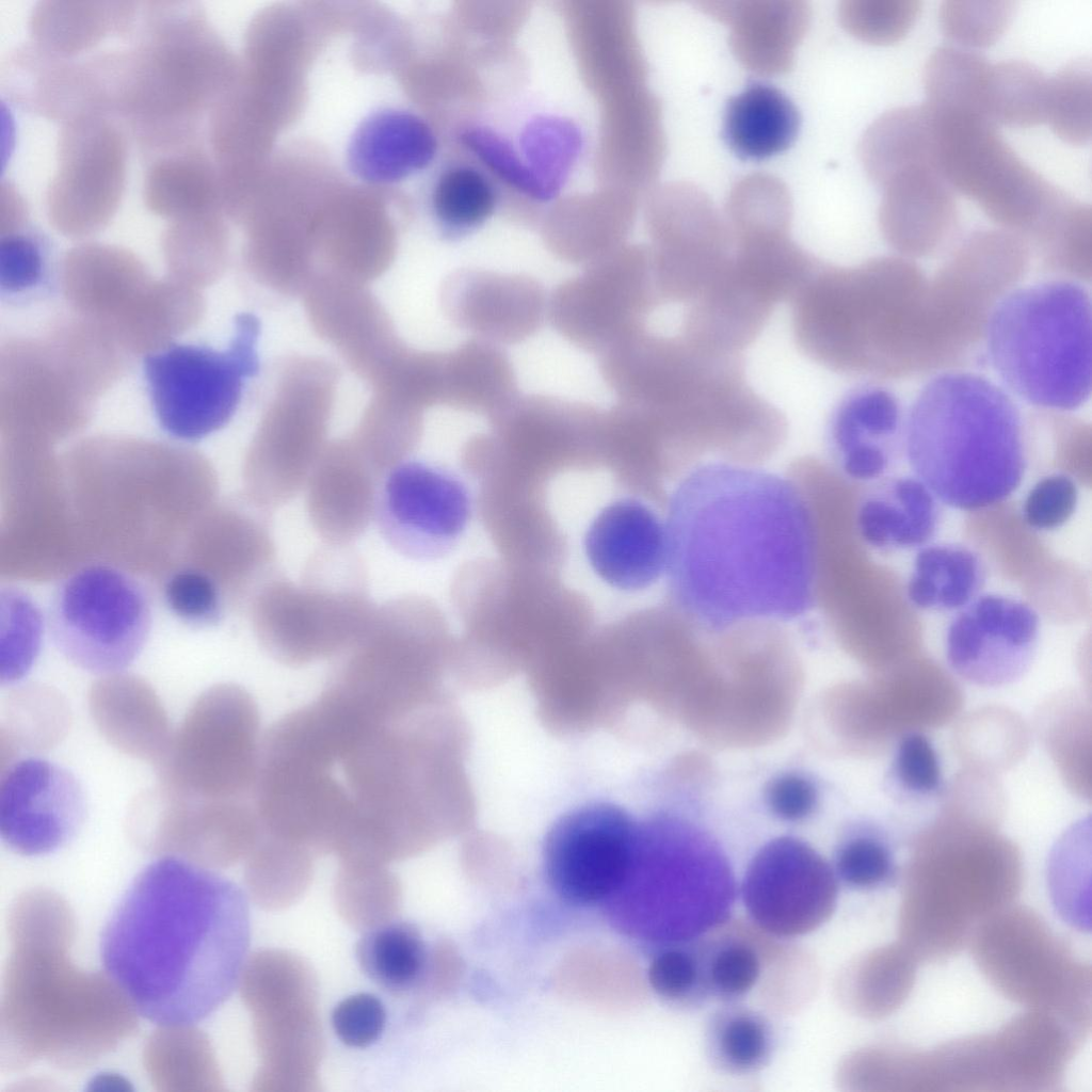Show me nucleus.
<instances>
[{
    "instance_id": "f257e3e1",
    "label": "nucleus",
    "mask_w": 1092,
    "mask_h": 1092,
    "mask_svg": "<svg viewBox=\"0 0 1092 1092\" xmlns=\"http://www.w3.org/2000/svg\"><path fill=\"white\" fill-rule=\"evenodd\" d=\"M667 566L676 610L702 629L789 621L816 603V533L792 479L712 462L672 493Z\"/></svg>"
},
{
    "instance_id": "f03ea898",
    "label": "nucleus",
    "mask_w": 1092,
    "mask_h": 1092,
    "mask_svg": "<svg viewBox=\"0 0 1092 1092\" xmlns=\"http://www.w3.org/2000/svg\"><path fill=\"white\" fill-rule=\"evenodd\" d=\"M251 921L231 880L178 855L132 880L105 924L100 958L132 1007L163 1026H189L232 993L245 964Z\"/></svg>"
},
{
    "instance_id": "7ed1b4c3",
    "label": "nucleus",
    "mask_w": 1092,
    "mask_h": 1092,
    "mask_svg": "<svg viewBox=\"0 0 1092 1092\" xmlns=\"http://www.w3.org/2000/svg\"><path fill=\"white\" fill-rule=\"evenodd\" d=\"M904 449L914 476L962 511L1005 501L1028 465L1027 429L1012 395L964 370L937 372L924 385L905 415Z\"/></svg>"
},
{
    "instance_id": "20e7f679",
    "label": "nucleus",
    "mask_w": 1092,
    "mask_h": 1092,
    "mask_svg": "<svg viewBox=\"0 0 1092 1092\" xmlns=\"http://www.w3.org/2000/svg\"><path fill=\"white\" fill-rule=\"evenodd\" d=\"M605 363L623 402L648 410L688 455L734 460L764 427L768 402L748 384L741 354L641 330Z\"/></svg>"
},
{
    "instance_id": "39448f33",
    "label": "nucleus",
    "mask_w": 1092,
    "mask_h": 1092,
    "mask_svg": "<svg viewBox=\"0 0 1092 1092\" xmlns=\"http://www.w3.org/2000/svg\"><path fill=\"white\" fill-rule=\"evenodd\" d=\"M926 280L900 256L852 267L819 263L791 299L796 346L812 362L846 375L915 374Z\"/></svg>"
},
{
    "instance_id": "423d86ee",
    "label": "nucleus",
    "mask_w": 1092,
    "mask_h": 1092,
    "mask_svg": "<svg viewBox=\"0 0 1092 1092\" xmlns=\"http://www.w3.org/2000/svg\"><path fill=\"white\" fill-rule=\"evenodd\" d=\"M122 49L113 116L143 157L200 142V116L221 77V52L194 2H142Z\"/></svg>"
},
{
    "instance_id": "0eeeda50",
    "label": "nucleus",
    "mask_w": 1092,
    "mask_h": 1092,
    "mask_svg": "<svg viewBox=\"0 0 1092 1092\" xmlns=\"http://www.w3.org/2000/svg\"><path fill=\"white\" fill-rule=\"evenodd\" d=\"M1003 388L1043 412L1071 413L1092 389V306L1085 283L1055 278L1009 290L983 332Z\"/></svg>"
},
{
    "instance_id": "6e6552de",
    "label": "nucleus",
    "mask_w": 1092,
    "mask_h": 1092,
    "mask_svg": "<svg viewBox=\"0 0 1092 1092\" xmlns=\"http://www.w3.org/2000/svg\"><path fill=\"white\" fill-rule=\"evenodd\" d=\"M903 885L901 943L917 960L957 953L986 917L1019 892L1017 853L997 841L920 846Z\"/></svg>"
},
{
    "instance_id": "1a4fd4ad",
    "label": "nucleus",
    "mask_w": 1092,
    "mask_h": 1092,
    "mask_svg": "<svg viewBox=\"0 0 1092 1092\" xmlns=\"http://www.w3.org/2000/svg\"><path fill=\"white\" fill-rule=\"evenodd\" d=\"M327 546L309 560L300 584L274 574L257 591L256 633L285 664L338 657L375 610L359 558L347 546Z\"/></svg>"
},
{
    "instance_id": "9d476101",
    "label": "nucleus",
    "mask_w": 1092,
    "mask_h": 1092,
    "mask_svg": "<svg viewBox=\"0 0 1092 1092\" xmlns=\"http://www.w3.org/2000/svg\"><path fill=\"white\" fill-rule=\"evenodd\" d=\"M257 703L242 687L204 691L171 737L157 764L158 794L200 803L253 798L260 750Z\"/></svg>"
},
{
    "instance_id": "9b49d317",
    "label": "nucleus",
    "mask_w": 1092,
    "mask_h": 1092,
    "mask_svg": "<svg viewBox=\"0 0 1092 1092\" xmlns=\"http://www.w3.org/2000/svg\"><path fill=\"white\" fill-rule=\"evenodd\" d=\"M260 321L238 314L228 344L171 342L148 353L143 374L155 419L170 437L196 443L235 416L260 368Z\"/></svg>"
},
{
    "instance_id": "f8f14e48",
    "label": "nucleus",
    "mask_w": 1092,
    "mask_h": 1092,
    "mask_svg": "<svg viewBox=\"0 0 1092 1092\" xmlns=\"http://www.w3.org/2000/svg\"><path fill=\"white\" fill-rule=\"evenodd\" d=\"M932 113L937 172L1001 229L1028 243L1065 194L1023 162L984 115Z\"/></svg>"
},
{
    "instance_id": "ddd939ff",
    "label": "nucleus",
    "mask_w": 1092,
    "mask_h": 1092,
    "mask_svg": "<svg viewBox=\"0 0 1092 1092\" xmlns=\"http://www.w3.org/2000/svg\"><path fill=\"white\" fill-rule=\"evenodd\" d=\"M47 625L58 651L97 675L124 671L143 651L152 626V603L133 575L109 564L79 568L54 589Z\"/></svg>"
},
{
    "instance_id": "4468645a",
    "label": "nucleus",
    "mask_w": 1092,
    "mask_h": 1092,
    "mask_svg": "<svg viewBox=\"0 0 1092 1092\" xmlns=\"http://www.w3.org/2000/svg\"><path fill=\"white\" fill-rule=\"evenodd\" d=\"M969 940L978 966L1006 997L1090 1028V966L1031 910L1006 906Z\"/></svg>"
},
{
    "instance_id": "2eb2a0df",
    "label": "nucleus",
    "mask_w": 1092,
    "mask_h": 1092,
    "mask_svg": "<svg viewBox=\"0 0 1092 1092\" xmlns=\"http://www.w3.org/2000/svg\"><path fill=\"white\" fill-rule=\"evenodd\" d=\"M126 174V136L115 117L92 113L61 124L45 193L49 222L66 236L99 230L117 210Z\"/></svg>"
},
{
    "instance_id": "dca6fc26",
    "label": "nucleus",
    "mask_w": 1092,
    "mask_h": 1092,
    "mask_svg": "<svg viewBox=\"0 0 1092 1092\" xmlns=\"http://www.w3.org/2000/svg\"><path fill=\"white\" fill-rule=\"evenodd\" d=\"M470 508L468 489L454 472L404 459L382 473L373 518L396 552L411 560L433 561L457 545Z\"/></svg>"
},
{
    "instance_id": "f3484780",
    "label": "nucleus",
    "mask_w": 1092,
    "mask_h": 1092,
    "mask_svg": "<svg viewBox=\"0 0 1092 1092\" xmlns=\"http://www.w3.org/2000/svg\"><path fill=\"white\" fill-rule=\"evenodd\" d=\"M649 252L660 301L690 303L724 268L734 241L724 215L695 184L662 187L651 202Z\"/></svg>"
},
{
    "instance_id": "a211bd4d",
    "label": "nucleus",
    "mask_w": 1092,
    "mask_h": 1092,
    "mask_svg": "<svg viewBox=\"0 0 1092 1092\" xmlns=\"http://www.w3.org/2000/svg\"><path fill=\"white\" fill-rule=\"evenodd\" d=\"M839 882L832 865L793 837L766 844L749 864L740 897L753 925L778 940L820 929L833 916Z\"/></svg>"
},
{
    "instance_id": "6ab92c4d",
    "label": "nucleus",
    "mask_w": 1092,
    "mask_h": 1092,
    "mask_svg": "<svg viewBox=\"0 0 1092 1092\" xmlns=\"http://www.w3.org/2000/svg\"><path fill=\"white\" fill-rule=\"evenodd\" d=\"M637 831L621 807L590 803L562 816L546 842L549 879L564 899L596 903L620 890L635 867Z\"/></svg>"
},
{
    "instance_id": "aec40b11",
    "label": "nucleus",
    "mask_w": 1092,
    "mask_h": 1092,
    "mask_svg": "<svg viewBox=\"0 0 1092 1092\" xmlns=\"http://www.w3.org/2000/svg\"><path fill=\"white\" fill-rule=\"evenodd\" d=\"M87 803L77 776L38 756L16 759L0 778V835L15 853L37 856L71 840L83 826Z\"/></svg>"
},
{
    "instance_id": "412c9836",
    "label": "nucleus",
    "mask_w": 1092,
    "mask_h": 1092,
    "mask_svg": "<svg viewBox=\"0 0 1092 1092\" xmlns=\"http://www.w3.org/2000/svg\"><path fill=\"white\" fill-rule=\"evenodd\" d=\"M660 302L651 254L632 250L619 264H595L563 285L552 301L559 328L587 347H612L642 328L641 321Z\"/></svg>"
},
{
    "instance_id": "4be33fe9",
    "label": "nucleus",
    "mask_w": 1092,
    "mask_h": 1092,
    "mask_svg": "<svg viewBox=\"0 0 1092 1092\" xmlns=\"http://www.w3.org/2000/svg\"><path fill=\"white\" fill-rule=\"evenodd\" d=\"M1039 636L1040 616L1031 605L1003 594H980L950 621L946 659L968 682L1003 686L1029 669Z\"/></svg>"
},
{
    "instance_id": "5701e85b",
    "label": "nucleus",
    "mask_w": 1092,
    "mask_h": 1092,
    "mask_svg": "<svg viewBox=\"0 0 1092 1092\" xmlns=\"http://www.w3.org/2000/svg\"><path fill=\"white\" fill-rule=\"evenodd\" d=\"M905 416L897 397L885 387H858L833 411L829 437L841 472L860 482L890 476L905 457Z\"/></svg>"
},
{
    "instance_id": "b1692460",
    "label": "nucleus",
    "mask_w": 1092,
    "mask_h": 1092,
    "mask_svg": "<svg viewBox=\"0 0 1092 1092\" xmlns=\"http://www.w3.org/2000/svg\"><path fill=\"white\" fill-rule=\"evenodd\" d=\"M584 548L600 579L622 591H640L665 572V524L644 502L620 499L592 521Z\"/></svg>"
},
{
    "instance_id": "393cba45",
    "label": "nucleus",
    "mask_w": 1092,
    "mask_h": 1092,
    "mask_svg": "<svg viewBox=\"0 0 1092 1092\" xmlns=\"http://www.w3.org/2000/svg\"><path fill=\"white\" fill-rule=\"evenodd\" d=\"M878 222L886 243L900 257H926L952 234L958 207L952 189L932 168L918 166L900 173L883 188Z\"/></svg>"
},
{
    "instance_id": "a878e982",
    "label": "nucleus",
    "mask_w": 1092,
    "mask_h": 1092,
    "mask_svg": "<svg viewBox=\"0 0 1092 1092\" xmlns=\"http://www.w3.org/2000/svg\"><path fill=\"white\" fill-rule=\"evenodd\" d=\"M702 6L729 26V46L736 59L765 76L790 70L794 50L810 21V7L797 0L703 2Z\"/></svg>"
},
{
    "instance_id": "bb28decb",
    "label": "nucleus",
    "mask_w": 1092,
    "mask_h": 1092,
    "mask_svg": "<svg viewBox=\"0 0 1092 1092\" xmlns=\"http://www.w3.org/2000/svg\"><path fill=\"white\" fill-rule=\"evenodd\" d=\"M942 519V502L921 480L887 476L861 496L853 524L866 546L886 553L928 545Z\"/></svg>"
},
{
    "instance_id": "cd10ccee",
    "label": "nucleus",
    "mask_w": 1092,
    "mask_h": 1092,
    "mask_svg": "<svg viewBox=\"0 0 1092 1092\" xmlns=\"http://www.w3.org/2000/svg\"><path fill=\"white\" fill-rule=\"evenodd\" d=\"M436 152V136L420 116L385 109L370 114L356 128L348 162L364 181L394 183L428 167Z\"/></svg>"
},
{
    "instance_id": "c85d7f7f",
    "label": "nucleus",
    "mask_w": 1092,
    "mask_h": 1092,
    "mask_svg": "<svg viewBox=\"0 0 1092 1092\" xmlns=\"http://www.w3.org/2000/svg\"><path fill=\"white\" fill-rule=\"evenodd\" d=\"M135 2L41 1L28 21L30 43L60 58H75L106 37H127L133 30Z\"/></svg>"
},
{
    "instance_id": "c756f323",
    "label": "nucleus",
    "mask_w": 1092,
    "mask_h": 1092,
    "mask_svg": "<svg viewBox=\"0 0 1092 1092\" xmlns=\"http://www.w3.org/2000/svg\"><path fill=\"white\" fill-rule=\"evenodd\" d=\"M381 475L365 464L326 462L307 481L309 518L330 545L347 544L364 532L374 516Z\"/></svg>"
},
{
    "instance_id": "7c9ffc66",
    "label": "nucleus",
    "mask_w": 1092,
    "mask_h": 1092,
    "mask_svg": "<svg viewBox=\"0 0 1092 1092\" xmlns=\"http://www.w3.org/2000/svg\"><path fill=\"white\" fill-rule=\"evenodd\" d=\"M500 134L517 166L518 191L540 202L559 195L584 146L580 127L559 115L531 117L516 141Z\"/></svg>"
},
{
    "instance_id": "2f4dec72",
    "label": "nucleus",
    "mask_w": 1092,
    "mask_h": 1092,
    "mask_svg": "<svg viewBox=\"0 0 1092 1092\" xmlns=\"http://www.w3.org/2000/svg\"><path fill=\"white\" fill-rule=\"evenodd\" d=\"M800 114L781 90L752 83L728 99L723 116V138L738 157L764 160L786 150L796 140Z\"/></svg>"
},
{
    "instance_id": "473e14b6",
    "label": "nucleus",
    "mask_w": 1092,
    "mask_h": 1092,
    "mask_svg": "<svg viewBox=\"0 0 1092 1092\" xmlns=\"http://www.w3.org/2000/svg\"><path fill=\"white\" fill-rule=\"evenodd\" d=\"M858 156L868 178L880 188L913 167L936 170L932 111L924 103L884 112L864 132Z\"/></svg>"
},
{
    "instance_id": "72a5a7b5",
    "label": "nucleus",
    "mask_w": 1092,
    "mask_h": 1092,
    "mask_svg": "<svg viewBox=\"0 0 1092 1092\" xmlns=\"http://www.w3.org/2000/svg\"><path fill=\"white\" fill-rule=\"evenodd\" d=\"M986 566L973 548L958 543L928 544L918 549L905 594L924 611H958L980 595Z\"/></svg>"
},
{
    "instance_id": "f704fd0d",
    "label": "nucleus",
    "mask_w": 1092,
    "mask_h": 1092,
    "mask_svg": "<svg viewBox=\"0 0 1092 1092\" xmlns=\"http://www.w3.org/2000/svg\"><path fill=\"white\" fill-rule=\"evenodd\" d=\"M145 164L142 195L151 212L176 221L211 211L214 176L202 143L151 157Z\"/></svg>"
},
{
    "instance_id": "c9c22d12",
    "label": "nucleus",
    "mask_w": 1092,
    "mask_h": 1092,
    "mask_svg": "<svg viewBox=\"0 0 1092 1092\" xmlns=\"http://www.w3.org/2000/svg\"><path fill=\"white\" fill-rule=\"evenodd\" d=\"M771 1019L745 1003L721 1005L708 1018L704 1033L705 1055L719 1073L749 1076L762 1071L776 1049Z\"/></svg>"
},
{
    "instance_id": "e433bc0d",
    "label": "nucleus",
    "mask_w": 1092,
    "mask_h": 1092,
    "mask_svg": "<svg viewBox=\"0 0 1092 1092\" xmlns=\"http://www.w3.org/2000/svg\"><path fill=\"white\" fill-rule=\"evenodd\" d=\"M356 954L367 977L395 994L408 993L419 984L428 959L419 930L406 921L371 929L358 942Z\"/></svg>"
},
{
    "instance_id": "4c0bfd02",
    "label": "nucleus",
    "mask_w": 1092,
    "mask_h": 1092,
    "mask_svg": "<svg viewBox=\"0 0 1092 1092\" xmlns=\"http://www.w3.org/2000/svg\"><path fill=\"white\" fill-rule=\"evenodd\" d=\"M703 976L710 1000L744 1003L764 976L766 957L752 935L723 931V925L698 938Z\"/></svg>"
},
{
    "instance_id": "58836bf2",
    "label": "nucleus",
    "mask_w": 1092,
    "mask_h": 1092,
    "mask_svg": "<svg viewBox=\"0 0 1092 1092\" xmlns=\"http://www.w3.org/2000/svg\"><path fill=\"white\" fill-rule=\"evenodd\" d=\"M990 68L991 63L979 53L954 46L937 47L924 69L926 105L937 113L966 112L985 116Z\"/></svg>"
},
{
    "instance_id": "ea45409f",
    "label": "nucleus",
    "mask_w": 1092,
    "mask_h": 1092,
    "mask_svg": "<svg viewBox=\"0 0 1092 1092\" xmlns=\"http://www.w3.org/2000/svg\"><path fill=\"white\" fill-rule=\"evenodd\" d=\"M734 243L759 237L789 235L792 200L785 183L773 175L753 173L730 189L725 214Z\"/></svg>"
},
{
    "instance_id": "a19ab883",
    "label": "nucleus",
    "mask_w": 1092,
    "mask_h": 1092,
    "mask_svg": "<svg viewBox=\"0 0 1092 1092\" xmlns=\"http://www.w3.org/2000/svg\"><path fill=\"white\" fill-rule=\"evenodd\" d=\"M431 205L434 218L448 238H459L480 228L498 203L496 188L482 171L457 163L436 178Z\"/></svg>"
},
{
    "instance_id": "79ce46f5",
    "label": "nucleus",
    "mask_w": 1092,
    "mask_h": 1092,
    "mask_svg": "<svg viewBox=\"0 0 1092 1092\" xmlns=\"http://www.w3.org/2000/svg\"><path fill=\"white\" fill-rule=\"evenodd\" d=\"M1047 79L1026 61L991 64L984 96L985 116L995 125L1016 128L1045 123Z\"/></svg>"
},
{
    "instance_id": "37998d69",
    "label": "nucleus",
    "mask_w": 1092,
    "mask_h": 1092,
    "mask_svg": "<svg viewBox=\"0 0 1092 1092\" xmlns=\"http://www.w3.org/2000/svg\"><path fill=\"white\" fill-rule=\"evenodd\" d=\"M1044 266L1060 277L1086 283L1091 278L1092 210L1067 196L1030 242Z\"/></svg>"
},
{
    "instance_id": "c03bdc74",
    "label": "nucleus",
    "mask_w": 1092,
    "mask_h": 1092,
    "mask_svg": "<svg viewBox=\"0 0 1092 1092\" xmlns=\"http://www.w3.org/2000/svg\"><path fill=\"white\" fill-rule=\"evenodd\" d=\"M916 957L902 943L871 952L855 975L856 1008L865 1016L881 1018L897 1010L912 991Z\"/></svg>"
},
{
    "instance_id": "a18cd8bd",
    "label": "nucleus",
    "mask_w": 1092,
    "mask_h": 1092,
    "mask_svg": "<svg viewBox=\"0 0 1092 1092\" xmlns=\"http://www.w3.org/2000/svg\"><path fill=\"white\" fill-rule=\"evenodd\" d=\"M1045 123L1063 142L1086 145L1092 135L1090 64L1072 62L1047 79Z\"/></svg>"
},
{
    "instance_id": "49530a36",
    "label": "nucleus",
    "mask_w": 1092,
    "mask_h": 1092,
    "mask_svg": "<svg viewBox=\"0 0 1092 1092\" xmlns=\"http://www.w3.org/2000/svg\"><path fill=\"white\" fill-rule=\"evenodd\" d=\"M698 938L664 944L653 957L647 969V980L654 993L672 1006L687 1011L710 1001L703 976Z\"/></svg>"
},
{
    "instance_id": "de8ad7c7",
    "label": "nucleus",
    "mask_w": 1092,
    "mask_h": 1092,
    "mask_svg": "<svg viewBox=\"0 0 1092 1092\" xmlns=\"http://www.w3.org/2000/svg\"><path fill=\"white\" fill-rule=\"evenodd\" d=\"M49 245L41 234L28 229L1 241V294L12 301L33 299L51 289Z\"/></svg>"
},
{
    "instance_id": "09e8293b",
    "label": "nucleus",
    "mask_w": 1092,
    "mask_h": 1092,
    "mask_svg": "<svg viewBox=\"0 0 1092 1092\" xmlns=\"http://www.w3.org/2000/svg\"><path fill=\"white\" fill-rule=\"evenodd\" d=\"M833 870L839 883L856 890L892 885L898 874L894 849L878 830L857 833L837 849Z\"/></svg>"
},
{
    "instance_id": "8fccbe9b",
    "label": "nucleus",
    "mask_w": 1092,
    "mask_h": 1092,
    "mask_svg": "<svg viewBox=\"0 0 1092 1092\" xmlns=\"http://www.w3.org/2000/svg\"><path fill=\"white\" fill-rule=\"evenodd\" d=\"M920 7L918 0H846L838 15L850 35L870 45L888 46L908 35Z\"/></svg>"
},
{
    "instance_id": "3c124183",
    "label": "nucleus",
    "mask_w": 1092,
    "mask_h": 1092,
    "mask_svg": "<svg viewBox=\"0 0 1092 1092\" xmlns=\"http://www.w3.org/2000/svg\"><path fill=\"white\" fill-rule=\"evenodd\" d=\"M1012 1L946 0L938 11L943 34L968 48H985L1006 32L1013 14Z\"/></svg>"
},
{
    "instance_id": "603ef678",
    "label": "nucleus",
    "mask_w": 1092,
    "mask_h": 1092,
    "mask_svg": "<svg viewBox=\"0 0 1092 1092\" xmlns=\"http://www.w3.org/2000/svg\"><path fill=\"white\" fill-rule=\"evenodd\" d=\"M7 623L2 621L0 680L2 685L21 679L35 662L42 643L44 619L26 594L9 588Z\"/></svg>"
},
{
    "instance_id": "864d4df0",
    "label": "nucleus",
    "mask_w": 1092,
    "mask_h": 1092,
    "mask_svg": "<svg viewBox=\"0 0 1092 1092\" xmlns=\"http://www.w3.org/2000/svg\"><path fill=\"white\" fill-rule=\"evenodd\" d=\"M162 593L168 611L192 628L212 627L223 619L222 591L204 571L186 567L173 573L165 580Z\"/></svg>"
},
{
    "instance_id": "5fc2aeb1",
    "label": "nucleus",
    "mask_w": 1092,
    "mask_h": 1092,
    "mask_svg": "<svg viewBox=\"0 0 1092 1092\" xmlns=\"http://www.w3.org/2000/svg\"><path fill=\"white\" fill-rule=\"evenodd\" d=\"M888 772L892 788L905 798H932L943 789L938 755L929 738L918 730L901 735Z\"/></svg>"
},
{
    "instance_id": "6e6d98bb",
    "label": "nucleus",
    "mask_w": 1092,
    "mask_h": 1092,
    "mask_svg": "<svg viewBox=\"0 0 1092 1092\" xmlns=\"http://www.w3.org/2000/svg\"><path fill=\"white\" fill-rule=\"evenodd\" d=\"M1079 489L1073 477L1053 472L1040 479L1027 493L1022 508L1026 525L1037 531H1053L1074 515Z\"/></svg>"
},
{
    "instance_id": "4d7b16f0",
    "label": "nucleus",
    "mask_w": 1092,
    "mask_h": 1092,
    "mask_svg": "<svg viewBox=\"0 0 1092 1092\" xmlns=\"http://www.w3.org/2000/svg\"><path fill=\"white\" fill-rule=\"evenodd\" d=\"M336 1037L347 1046L367 1047L381 1037L386 1025L382 1000L370 993H358L339 1001L331 1016Z\"/></svg>"
},
{
    "instance_id": "13d9d810",
    "label": "nucleus",
    "mask_w": 1092,
    "mask_h": 1092,
    "mask_svg": "<svg viewBox=\"0 0 1092 1092\" xmlns=\"http://www.w3.org/2000/svg\"><path fill=\"white\" fill-rule=\"evenodd\" d=\"M766 802L778 818L799 821L813 813L817 792L804 776L786 773L770 782L766 790Z\"/></svg>"
}]
</instances>
